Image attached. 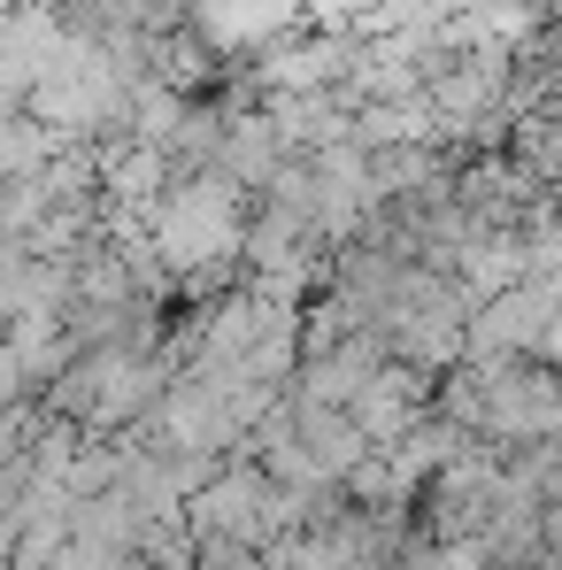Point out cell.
Masks as SVG:
<instances>
[{"label":"cell","mask_w":562,"mask_h":570,"mask_svg":"<svg viewBox=\"0 0 562 570\" xmlns=\"http://www.w3.org/2000/svg\"><path fill=\"white\" fill-rule=\"evenodd\" d=\"M239 224H247V193L224 186L216 170H178L170 186L147 200L139 239L155 247V263L170 271V285L186 278V293H216L239 271Z\"/></svg>","instance_id":"6da1fadb"},{"label":"cell","mask_w":562,"mask_h":570,"mask_svg":"<svg viewBox=\"0 0 562 570\" xmlns=\"http://www.w3.org/2000/svg\"><path fill=\"white\" fill-rule=\"evenodd\" d=\"M555 355V278L501 285L463 308V363H548Z\"/></svg>","instance_id":"7a4b0ae2"},{"label":"cell","mask_w":562,"mask_h":570,"mask_svg":"<svg viewBox=\"0 0 562 570\" xmlns=\"http://www.w3.org/2000/svg\"><path fill=\"white\" fill-rule=\"evenodd\" d=\"M55 147H62L55 131H39L23 108H8V116H0V186H8V178H31Z\"/></svg>","instance_id":"277c9868"},{"label":"cell","mask_w":562,"mask_h":570,"mask_svg":"<svg viewBox=\"0 0 562 570\" xmlns=\"http://www.w3.org/2000/svg\"><path fill=\"white\" fill-rule=\"evenodd\" d=\"M16 401H23V371H16V355L0 340V409H16Z\"/></svg>","instance_id":"5b68a950"},{"label":"cell","mask_w":562,"mask_h":570,"mask_svg":"<svg viewBox=\"0 0 562 570\" xmlns=\"http://www.w3.org/2000/svg\"><path fill=\"white\" fill-rule=\"evenodd\" d=\"M347 416H355V432H363L371 448H393V440H401L416 416H432V379L385 355L371 379H363V393L347 401Z\"/></svg>","instance_id":"3957f363"}]
</instances>
